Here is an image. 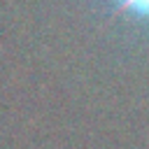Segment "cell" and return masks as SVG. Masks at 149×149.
I'll return each mask as SVG.
<instances>
[{
	"label": "cell",
	"mask_w": 149,
	"mask_h": 149,
	"mask_svg": "<svg viewBox=\"0 0 149 149\" xmlns=\"http://www.w3.org/2000/svg\"><path fill=\"white\" fill-rule=\"evenodd\" d=\"M119 7L142 21H149V0H119Z\"/></svg>",
	"instance_id": "obj_1"
}]
</instances>
